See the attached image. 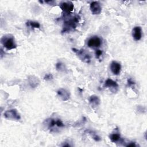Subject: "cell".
<instances>
[{
  "mask_svg": "<svg viewBox=\"0 0 147 147\" xmlns=\"http://www.w3.org/2000/svg\"><path fill=\"white\" fill-rule=\"evenodd\" d=\"M28 80L29 84L32 88L37 87L40 83V80L38 78L33 75L29 76L28 78Z\"/></svg>",
  "mask_w": 147,
  "mask_h": 147,
  "instance_id": "4fadbf2b",
  "label": "cell"
},
{
  "mask_svg": "<svg viewBox=\"0 0 147 147\" xmlns=\"http://www.w3.org/2000/svg\"><path fill=\"white\" fill-rule=\"evenodd\" d=\"M126 146H131V147H136L137 146V145H136V142H130L127 145H126Z\"/></svg>",
  "mask_w": 147,
  "mask_h": 147,
  "instance_id": "44dd1931",
  "label": "cell"
},
{
  "mask_svg": "<svg viewBox=\"0 0 147 147\" xmlns=\"http://www.w3.org/2000/svg\"><path fill=\"white\" fill-rule=\"evenodd\" d=\"M100 102V99L97 95H91L89 98V103L91 105V106L93 107H95L99 106Z\"/></svg>",
  "mask_w": 147,
  "mask_h": 147,
  "instance_id": "5bb4252c",
  "label": "cell"
},
{
  "mask_svg": "<svg viewBox=\"0 0 147 147\" xmlns=\"http://www.w3.org/2000/svg\"><path fill=\"white\" fill-rule=\"evenodd\" d=\"M46 125L49 129L54 127L55 126L58 127H63L64 126V124L60 119H53L49 118L45 121Z\"/></svg>",
  "mask_w": 147,
  "mask_h": 147,
  "instance_id": "277c9868",
  "label": "cell"
},
{
  "mask_svg": "<svg viewBox=\"0 0 147 147\" xmlns=\"http://www.w3.org/2000/svg\"><path fill=\"white\" fill-rule=\"evenodd\" d=\"M90 11L94 15L99 14L102 11L100 4L97 1L92 2L90 5Z\"/></svg>",
  "mask_w": 147,
  "mask_h": 147,
  "instance_id": "ba28073f",
  "label": "cell"
},
{
  "mask_svg": "<svg viewBox=\"0 0 147 147\" xmlns=\"http://www.w3.org/2000/svg\"><path fill=\"white\" fill-rule=\"evenodd\" d=\"M110 69L112 73L115 75H118L120 74L121 70V65L120 63L113 61L110 64Z\"/></svg>",
  "mask_w": 147,
  "mask_h": 147,
  "instance_id": "8fae6325",
  "label": "cell"
},
{
  "mask_svg": "<svg viewBox=\"0 0 147 147\" xmlns=\"http://www.w3.org/2000/svg\"><path fill=\"white\" fill-rule=\"evenodd\" d=\"M72 49L82 61L86 63H89L90 62L91 56L85 50L83 49H78L76 48H72Z\"/></svg>",
  "mask_w": 147,
  "mask_h": 147,
  "instance_id": "3957f363",
  "label": "cell"
},
{
  "mask_svg": "<svg viewBox=\"0 0 147 147\" xmlns=\"http://www.w3.org/2000/svg\"><path fill=\"white\" fill-rule=\"evenodd\" d=\"M60 7L64 12H65L66 14H68L74 10V5L72 2L67 1L61 3L60 5Z\"/></svg>",
  "mask_w": 147,
  "mask_h": 147,
  "instance_id": "52a82bcc",
  "label": "cell"
},
{
  "mask_svg": "<svg viewBox=\"0 0 147 147\" xmlns=\"http://www.w3.org/2000/svg\"><path fill=\"white\" fill-rule=\"evenodd\" d=\"M1 41L3 46L7 50H11L17 48V44H16L14 37L11 34L3 36L1 38Z\"/></svg>",
  "mask_w": 147,
  "mask_h": 147,
  "instance_id": "7a4b0ae2",
  "label": "cell"
},
{
  "mask_svg": "<svg viewBox=\"0 0 147 147\" xmlns=\"http://www.w3.org/2000/svg\"><path fill=\"white\" fill-rule=\"evenodd\" d=\"M127 84L129 86H133V85L135 84V83L133 81H132L131 79H129L127 80Z\"/></svg>",
  "mask_w": 147,
  "mask_h": 147,
  "instance_id": "7402d4cb",
  "label": "cell"
},
{
  "mask_svg": "<svg viewBox=\"0 0 147 147\" xmlns=\"http://www.w3.org/2000/svg\"><path fill=\"white\" fill-rule=\"evenodd\" d=\"M109 138L113 142H117L120 140L121 136L119 133H115L111 134L109 136Z\"/></svg>",
  "mask_w": 147,
  "mask_h": 147,
  "instance_id": "9a60e30c",
  "label": "cell"
},
{
  "mask_svg": "<svg viewBox=\"0 0 147 147\" xmlns=\"http://www.w3.org/2000/svg\"><path fill=\"white\" fill-rule=\"evenodd\" d=\"M102 44L101 39L98 36H93L91 37L87 41V45L90 48H98Z\"/></svg>",
  "mask_w": 147,
  "mask_h": 147,
  "instance_id": "8992f818",
  "label": "cell"
},
{
  "mask_svg": "<svg viewBox=\"0 0 147 147\" xmlns=\"http://www.w3.org/2000/svg\"><path fill=\"white\" fill-rule=\"evenodd\" d=\"M57 95L63 101L68 100L70 98V94L67 90L61 88L57 91Z\"/></svg>",
  "mask_w": 147,
  "mask_h": 147,
  "instance_id": "9c48e42d",
  "label": "cell"
},
{
  "mask_svg": "<svg viewBox=\"0 0 147 147\" xmlns=\"http://www.w3.org/2000/svg\"><path fill=\"white\" fill-rule=\"evenodd\" d=\"M26 25L28 26H29L33 29L34 28H40V24L39 22H36V21H28L26 23Z\"/></svg>",
  "mask_w": 147,
  "mask_h": 147,
  "instance_id": "2e32d148",
  "label": "cell"
},
{
  "mask_svg": "<svg viewBox=\"0 0 147 147\" xmlns=\"http://www.w3.org/2000/svg\"><path fill=\"white\" fill-rule=\"evenodd\" d=\"M80 20V17L77 14H71L68 13L64 15V23L61 32L68 33L71 32L76 28Z\"/></svg>",
  "mask_w": 147,
  "mask_h": 147,
  "instance_id": "6da1fadb",
  "label": "cell"
},
{
  "mask_svg": "<svg viewBox=\"0 0 147 147\" xmlns=\"http://www.w3.org/2000/svg\"><path fill=\"white\" fill-rule=\"evenodd\" d=\"M102 51H101L100 49H97L95 51V55L97 58H99L102 55Z\"/></svg>",
  "mask_w": 147,
  "mask_h": 147,
  "instance_id": "ffe728a7",
  "label": "cell"
},
{
  "mask_svg": "<svg viewBox=\"0 0 147 147\" xmlns=\"http://www.w3.org/2000/svg\"><path fill=\"white\" fill-rule=\"evenodd\" d=\"M52 79H53V75L50 73L45 74L44 77V79L45 80H51Z\"/></svg>",
  "mask_w": 147,
  "mask_h": 147,
  "instance_id": "d6986e66",
  "label": "cell"
},
{
  "mask_svg": "<svg viewBox=\"0 0 147 147\" xmlns=\"http://www.w3.org/2000/svg\"><path fill=\"white\" fill-rule=\"evenodd\" d=\"M56 69L60 72H65L66 70L65 65L61 62H59L56 64Z\"/></svg>",
  "mask_w": 147,
  "mask_h": 147,
  "instance_id": "ac0fdd59",
  "label": "cell"
},
{
  "mask_svg": "<svg viewBox=\"0 0 147 147\" xmlns=\"http://www.w3.org/2000/svg\"><path fill=\"white\" fill-rule=\"evenodd\" d=\"M105 86L110 88L111 91H117L118 89V84L117 83L112 79H107L105 82Z\"/></svg>",
  "mask_w": 147,
  "mask_h": 147,
  "instance_id": "30bf717a",
  "label": "cell"
},
{
  "mask_svg": "<svg viewBox=\"0 0 147 147\" xmlns=\"http://www.w3.org/2000/svg\"><path fill=\"white\" fill-rule=\"evenodd\" d=\"M86 131L87 133H88L95 141H100V140H101L100 137L99 136H98L94 131L91 130H86Z\"/></svg>",
  "mask_w": 147,
  "mask_h": 147,
  "instance_id": "e0dca14e",
  "label": "cell"
},
{
  "mask_svg": "<svg viewBox=\"0 0 147 147\" xmlns=\"http://www.w3.org/2000/svg\"><path fill=\"white\" fill-rule=\"evenodd\" d=\"M4 117L8 119L20 120L21 116L16 109H10L6 111L4 113Z\"/></svg>",
  "mask_w": 147,
  "mask_h": 147,
  "instance_id": "5b68a950",
  "label": "cell"
},
{
  "mask_svg": "<svg viewBox=\"0 0 147 147\" xmlns=\"http://www.w3.org/2000/svg\"><path fill=\"white\" fill-rule=\"evenodd\" d=\"M132 36L135 41H139L142 37V29L139 26H135L133 29Z\"/></svg>",
  "mask_w": 147,
  "mask_h": 147,
  "instance_id": "7c38bea8",
  "label": "cell"
}]
</instances>
